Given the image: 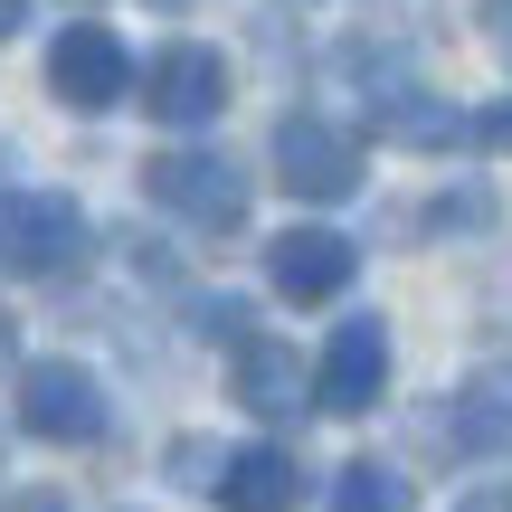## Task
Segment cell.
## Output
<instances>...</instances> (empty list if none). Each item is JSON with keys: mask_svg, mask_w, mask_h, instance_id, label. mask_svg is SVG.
<instances>
[{"mask_svg": "<svg viewBox=\"0 0 512 512\" xmlns=\"http://www.w3.org/2000/svg\"><path fill=\"white\" fill-rule=\"evenodd\" d=\"M10 351H19V323H10V313H0V370H10Z\"/></svg>", "mask_w": 512, "mask_h": 512, "instance_id": "19", "label": "cell"}, {"mask_svg": "<svg viewBox=\"0 0 512 512\" xmlns=\"http://www.w3.org/2000/svg\"><path fill=\"white\" fill-rule=\"evenodd\" d=\"M124 86H133V57H124V38H114V29H95V19H86V29H67V38L48 48V95H57V105L105 114Z\"/></svg>", "mask_w": 512, "mask_h": 512, "instance_id": "6", "label": "cell"}, {"mask_svg": "<svg viewBox=\"0 0 512 512\" xmlns=\"http://www.w3.org/2000/svg\"><path fill=\"white\" fill-rule=\"evenodd\" d=\"M475 143H484V152H512V95H503V105H484V114H475Z\"/></svg>", "mask_w": 512, "mask_h": 512, "instance_id": "14", "label": "cell"}, {"mask_svg": "<svg viewBox=\"0 0 512 512\" xmlns=\"http://www.w3.org/2000/svg\"><path fill=\"white\" fill-rule=\"evenodd\" d=\"M0 512H67V503H57V494H10Z\"/></svg>", "mask_w": 512, "mask_h": 512, "instance_id": "16", "label": "cell"}, {"mask_svg": "<svg viewBox=\"0 0 512 512\" xmlns=\"http://www.w3.org/2000/svg\"><path fill=\"white\" fill-rule=\"evenodd\" d=\"M19 19H29V0H0V38H19Z\"/></svg>", "mask_w": 512, "mask_h": 512, "instance_id": "18", "label": "cell"}, {"mask_svg": "<svg viewBox=\"0 0 512 512\" xmlns=\"http://www.w3.org/2000/svg\"><path fill=\"white\" fill-rule=\"evenodd\" d=\"M275 181L294 200H351L361 190V143L342 124H323V114H285L275 124Z\"/></svg>", "mask_w": 512, "mask_h": 512, "instance_id": "3", "label": "cell"}, {"mask_svg": "<svg viewBox=\"0 0 512 512\" xmlns=\"http://www.w3.org/2000/svg\"><path fill=\"white\" fill-rule=\"evenodd\" d=\"M143 105L162 114V124H209V114L228 105V57L219 48H162V57H143Z\"/></svg>", "mask_w": 512, "mask_h": 512, "instance_id": "7", "label": "cell"}, {"mask_svg": "<svg viewBox=\"0 0 512 512\" xmlns=\"http://www.w3.org/2000/svg\"><path fill=\"white\" fill-rule=\"evenodd\" d=\"M19 427L48 437V446H95L105 437V389H95V370H76V361L19 370Z\"/></svg>", "mask_w": 512, "mask_h": 512, "instance_id": "5", "label": "cell"}, {"mask_svg": "<svg viewBox=\"0 0 512 512\" xmlns=\"http://www.w3.org/2000/svg\"><path fill=\"white\" fill-rule=\"evenodd\" d=\"M332 512H408V475L399 465H342V475H332Z\"/></svg>", "mask_w": 512, "mask_h": 512, "instance_id": "12", "label": "cell"}, {"mask_svg": "<svg viewBox=\"0 0 512 512\" xmlns=\"http://www.w3.org/2000/svg\"><path fill=\"white\" fill-rule=\"evenodd\" d=\"M351 266H361V247H351L342 228H285V238L266 247V285L285 294V304H332V294L351 285Z\"/></svg>", "mask_w": 512, "mask_h": 512, "instance_id": "8", "label": "cell"}, {"mask_svg": "<svg viewBox=\"0 0 512 512\" xmlns=\"http://www.w3.org/2000/svg\"><path fill=\"white\" fill-rule=\"evenodd\" d=\"M427 219H437V228H484V219H494V190H456V200H437Z\"/></svg>", "mask_w": 512, "mask_h": 512, "instance_id": "13", "label": "cell"}, {"mask_svg": "<svg viewBox=\"0 0 512 512\" xmlns=\"http://www.w3.org/2000/svg\"><path fill=\"white\" fill-rule=\"evenodd\" d=\"M86 256H95V219L67 190H19V200H0V266L10 275L67 285V275H86Z\"/></svg>", "mask_w": 512, "mask_h": 512, "instance_id": "1", "label": "cell"}, {"mask_svg": "<svg viewBox=\"0 0 512 512\" xmlns=\"http://www.w3.org/2000/svg\"><path fill=\"white\" fill-rule=\"evenodd\" d=\"M294 494H304L294 446H238V456H219V503L228 512H294Z\"/></svg>", "mask_w": 512, "mask_h": 512, "instance_id": "9", "label": "cell"}, {"mask_svg": "<svg viewBox=\"0 0 512 512\" xmlns=\"http://www.w3.org/2000/svg\"><path fill=\"white\" fill-rule=\"evenodd\" d=\"M484 29H494V38H512V0H484Z\"/></svg>", "mask_w": 512, "mask_h": 512, "instance_id": "17", "label": "cell"}, {"mask_svg": "<svg viewBox=\"0 0 512 512\" xmlns=\"http://www.w3.org/2000/svg\"><path fill=\"white\" fill-rule=\"evenodd\" d=\"M446 456H503L512 446V370H475V380L446 399Z\"/></svg>", "mask_w": 512, "mask_h": 512, "instance_id": "10", "label": "cell"}, {"mask_svg": "<svg viewBox=\"0 0 512 512\" xmlns=\"http://www.w3.org/2000/svg\"><path fill=\"white\" fill-rule=\"evenodd\" d=\"M143 190H152V209H171V219H190V228H219V238L247 219V171L228 162L219 143L152 152V162H143Z\"/></svg>", "mask_w": 512, "mask_h": 512, "instance_id": "2", "label": "cell"}, {"mask_svg": "<svg viewBox=\"0 0 512 512\" xmlns=\"http://www.w3.org/2000/svg\"><path fill=\"white\" fill-rule=\"evenodd\" d=\"M162 10H190V0H162Z\"/></svg>", "mask_w": 512, "mask_h": 512, "instance_id": "20", "label": "cell"}, {"mask_svg": "<svg viewBox=\"0 0 512 512\" xmlns=\"http://www.w3.org/2000/svg\"><path fill=\"white\" fill-rule=\"evenodd\" d=\"M380 389H389V332H380V313L332 323L323 361H313V408H323V418H361Z\"/></svg>", "mask_w": 512, "mask_h": 512, "instance_id": "4", "label": "cell"}, {"mask_svg": "<svg viewBox=\"0 0 512 512\" xmlns=\"http://www.w3.org/2000/svg\"><path fill=\"white\" fill-rule=\"evenodd\" d=\"M294 389H304L294 351L266 342V332H238V399L256 408V418H294Z\"/></svg>", "mask_w": 512, "mask_h": 512, "instance_id": "11", "label": "cell"}, {"mask_svg": "<svg viewBox=\"0 0 512 512\" xmlns=\"http://www.w3.org/2000/svg\"><path fill=\"white\" fill-rule=\"evenodd\" d=\"M456 512H512V484H475V494H465Z\"/></svg>", "mask_w": 512, "mask_h": 512, "instance_id": "15", "label": "cell"}]
</instances>
